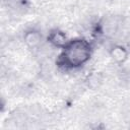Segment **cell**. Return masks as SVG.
<instances>
[{"label": "cell", "instance_id": "cell-1", "mask_svg": "<svg viewBox=\"0 0 130 130\" xmlns=\"http://www.w3.org/2000/svg\"><path fill=\"white\" fill-rule=\"evenodd\" d=\"M90 51V46L86 41L81 39L70 41L63 48L59 63L65 68H77L89 59Z\"/></svg>", "mask_w": 130, "mask_h": 130}, {"label": "cell", "instance_id": "cell-2", "mask_svg": "<svg viewBox=\"0 0 130 130\" xmlns=\"http://www.w3.org/2000/svg\"><path fill=\"white\" fill-rule=\"evenodd\" d=\"M124 25V18L121 15L116 14L105 15L99 23L101 32H103L107 38H115L119 36L123 31Z\"/></svg>", "mask_w": 130, "mask_h": 130}, {"label": "cell", "instance_id": "cell-3", "mask_svg": "<svg viewBox=\"0 0 130 130\" xmlns=\"http://www.w3.org/2000/svg\"><path fill=\"white\" fill-rule=\"evenodd\" d=\"M23 42L29 49H32V50H37L44 43L42 34L37 29H29L25 31L23 36Z\"/></svg>", "mask_w": 130, "mask_h": 130}, {"label": "cell", "instance_id": "cell-4", "mask_svg": "<svg viewBox=\"0 0 130 130\" xmlns=\"http://www.w3.org/2000/svg\"><path fill=\"white\" fill-rule=\"evenodd\" d=\"M48 41L55 47V48H64L68 41H67V38L65 36V34L61 30H52L49 35V39Z\"/></svg>", "mask_w": 130, "mask_h": 130}, {"label": "cell", "instance_id": "cell-5", "mask_svg": "<svg viewBox=\"0 0 130 130\" xmlns=\"http://www.w3.org/2000/svg\"><path fill=\"white\" fill-rule=\"evenodd\" d=\"M110 55L116 63L123 64L128 58V52L121 46H114L110 49Z\"/></svg>", "mask_w": 130, "mask_h": 130}, {"label": "cell", "instance_id": "cell-6", "mask_svg": "<svg viewBox=\"0 0 130 130\" xmlns=\"http://www.w3.org/2000/svg\"><path fill=\"white\" fill-rule=\"evenodd\" d=\"M104 78L101 74H92L88 79V85L92 88H98L103 84Z\"/></svg>", "mask_w": 130, "mask_h": 130}]
</instances>
